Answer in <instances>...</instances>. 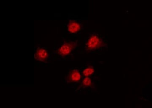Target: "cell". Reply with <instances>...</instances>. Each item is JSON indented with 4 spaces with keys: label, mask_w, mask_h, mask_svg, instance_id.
Instances as JSON below:
<instances>
[{
    "label": "cell",
    "mask_w": 152,
    "mask_h": 108,
    "mask_svg": "<svg viewBox=\"0 0 152 108\" xmlns=\"http://www.w3.org/2000/svg\"><path fill=\"white\" fill-rule=\"evenodd\" d=\"M76 43L74 42H65L61 47L60 49L59 54L61 55L65 56L71 53L75 47Z\"/></svg>",
    "instance_id": "cell-2"
},
{
    "label": "cell",
    "mask_w": 152,
    "mask_h": 108,
    "mask_svg": "<svg viewBox=\"0 0 152 108\" xmlns=\"http://www.w3.org/2000/svg\"><path fill=\"white\" fill-rule=\"evenodd\" d=\"M91 84V79L88 77L86 78L83 82V85L84 87L90 86Z\"/></svg>",
    "instance_id": "cell-7"
},
{
    "label": "cell",
    "mask_w": 152,
    "mask_h": 108,
    "mask_svg": "<svg viewBox=\"0 0 152 108\" xmlns=\"http://www.w3.org/2000/svg\"><path fill=\"white\" fill-rule=\"evenodd\" d=\"M48 57V52L43 48H38L34 55L35 58L42 62L46 61Z\"/></svg>",
    "instance_id": "cell-3"
},
{
    "label": "cell",
    "mask_w": 152,
    "mask_h": 108,
    "mask_svg": "<svg viewBox=\"0 0 152 108\" xmlns=\"http://www.w3.org/2000/svg\"><path fill=\"white\" fill-rule=\"evenodd\" d=\"M101 41L99 36L96 34L92 35L89 38L87 41V48L90 50H94L98 48L101 44Z\"/></svg>",
    "instance_id": "cell-1"
},
{
    "label": "cell",
    "mask_w": 152,
    "mask_h": 108,
    "mask_svg": "<svg viewBox=\"0 0 152 108\" xmlns=\"http://www.w3.org/2000/svg\"><path fill=\"white\" fill-rule=\"evenodd\" d=\"M94 72V69L93 68H88L86 69L83 72L85 76H88L91 75Z\"/></svg>",
    "instance_id": "cell-6"
},
{
    "label": "cell",
    "mask_w": 152,
    "mask_h": 108,
    "mask_svg": "<svg viewBox=\"0 0 152 108\" xmlns=\"http://www.w3.org/2000/svg\"><path fill=\"white\" fill-rule=\"evenodd\" d=\"M67 28L69 31L72 33H75L81 29V26L80 22L75 20L70 21L67 25Z\"/></svg>",
    "instance_id": "cell-5"
},
{
    "label": "cell",
    "mask_w": 152,
    "mask_h": 108,
    "mask_svg": "<svg viewBox=\"0 0 152 108\" xmlns=\"http://www.w3.org/2000/svg\"><path fill=\"white\" fill-rule=\"evenodd\" d=\"M81 79L80 73L78 70H74L69 73L66 78V80L67 83L77 82Z\"/></svg>",
    "instance_id": "cell-4"
}]
</instances>
